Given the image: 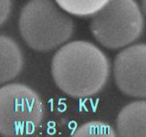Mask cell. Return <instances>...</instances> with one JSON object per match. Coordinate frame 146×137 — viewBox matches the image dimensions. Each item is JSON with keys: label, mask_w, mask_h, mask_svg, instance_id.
Instances as JSON below:
<instances>
[{"label": "cell", "mask_w": 146, "mask_h": 137, "mask_svg": "<svg viewBox=\"0 0 146 137\" xmlns=\"http://www.w3.org/2000/svg\"><path fill=\"white\" fill-rule=\"evenodd\" d=\"M51 73L58 88L74 98L97 94L106 85L111 63L103 51L88 41H72L54 55Z\"/></svg>", "instance_id": "cell-1"}, {"label": "cell", "mask_w": 146, "mask_h": 137, "mask_svg": "<svg viewBox=\"0 0 146 137\" xmlns=\"http://www.w3.org/2000/svg\"><path fill=\"white\" fill-rule=\"evenodd\" d=\"M18 29L29 48L47 52L70 40L75 25L56 1L29 0L20 11Z\"/></svg>", "instance_id": "cell-2"}, {"label": "cell", "mask_w": 146, "mask_h": 137, "mask_svg": "<svg viewBox=\"0 0 146 137\" xmlns=\"http://www.w3.org/2000/svg\"><path fill=\"white\" fill-rule=\"evenodd\" d=\"M143 29V12L135 0H110L90 21L93 37L110 49L134 42L141 36Z\"/></svg>", "instance_id": "cell-3"}, {"label": "cell", "mask_w": 146, "mask_h": 137, "mask_svg": "<svg viewBox=\"0 0 146 137\" xmlns=\"http://www.w3.org/2000/svg\"><path fill=\"white\" fill-rule=\"evenodd\" d=\"M45 108L40 97L24 84L9 83L0 89V134L29 136L40 127Z\"/></svg>", "instance_id": "cell-4"}, {"label": "cell", "mask_w": 146, "mask_h": 137, "mask_svg": "<svg viewBox=\"0 0 146 137\" xmlns=\"http://www.w3.org/2000/svg\"><path fill=\"white\" fill-rule=\"evenodd\" d=\"M113 76L123 94L146 98V44H135L121 50L114 59Z\"/></svg>", "instance_id": "cell-5"}, {"label": "cell", "mask_w": 146, "mask_h": 137, "mask_svg": "<svg viewBox=\"0 0 146 137\" xmlns=\"http://www.w3.org/2000/svg\"><path fill=\"white\" fill-rule=\"evenodd\" d=\"M117 135L146 137V100H137L121 109L116 120Z\"/></svg>", "instance_id": "cell-6"}, {"label": "cell", "mask_w": 146, "mask_h": 137, "mask_svg": "<svg viewBox=\"0 0 146 137\" xmlns=\"http://www.w3.org/2000/svg\"><path fill=\"white\" fill-rule=\"evenodd\" d=\"M24 65L22 50L11 38L0 37V83L4 84L17 78Z\"/></svg>", "instance_id": "cell-7"}, {"label": "cell", "mask_w": 146, "mask_h": 137, "mask_svg": "<svg viewBox=\"0 0 146 137\" xmlns=\"http://www.w3.org/2000/svg\"><path fill=\"white\" fill-rule=\"evenodd\" d=\"M63 10L70 15L87 17L94 16L110 0H55Z\"/></svg>", "instance_id": "cell-8"}, {"label": "cell", "mask_w": 146, "mask_h": 137, "mask_svg": "<svg viewBox=\"0 0 146 137\" xmlns=\"http://www.w3.org/2000/svg\"><path fill=\"white\" fill-rule=\"evenodd\" d=\"M111 126L102 122H90L81 125L73 132V136H116Z\"/></svg>", "instance_id": "cell-9"}, {"label": "cell", "mask_w": 146, "mask_h": 137, "mask_svg": "<svg viewBox=\"0 0 146 137\" xmlns=\"http://www.w3.org/2000/svg\"><path fill=\"white\" fill-rule=\"evenodd\" d=\"M0 23L1 26H3L6 21L9 18L11 11L13 2L12 0H0Z\"/></svg>", "instance_id": "cell-10"}, {"label": "cell", "mask_w": 146, "mask_h": 137, "mask_svg": "<svg viewBox=\"0 0 146 137\" xmlns=\"http://www.w3.org/2000/svg\"><path fill=\"white\" fill-rule=\"evenodd\" d=\"M141 9H143V15L146 17V0H141Z\"/></svg>", "instance_id": "cell-11"}]
</instances>
